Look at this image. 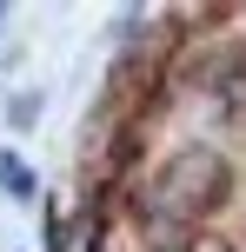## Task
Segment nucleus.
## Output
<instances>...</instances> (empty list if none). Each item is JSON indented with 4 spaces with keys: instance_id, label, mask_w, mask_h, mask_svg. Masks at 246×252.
Instances as JSON below:
<instances>
[{
    "instance_id": "nucleus-1",
    "label": "nucleus",
    "mask_w": 246,
    "mask_h": 252,
    "mask_svg": "<svg viewBox=\"0 0 246 252\" xmlns=\"http://www.w3.org/2000/svg\"><path fill=\"white\" fill-rule=\"evenodd\" d=\"M160 60L240 153H207L167 106L113 73L87 146V232H180L220 219L226 246L246 252V13H186V33L200 40L173 33V13H160Z\"/></svg>"
},
{
    "instance_id": "nucleus-2",
    "label": "nucleus",
    "mask_w": 246,
    "mask_h": 252,
    "mask_svg": "<svg viewBox=\"0 0 246 252\" xmlns=\"http://www.w3.org/2000/svg\"><path fill=\"white\" fill-rule=\"evenodd\" d=\"M0 186H13V192H34V179H27V166H20V159H0Z\"/></svg>"
}]
</instances>
